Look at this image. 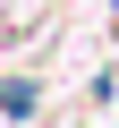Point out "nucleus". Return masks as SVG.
Returning <instances> with one entry per match:
<instances>
[{"instance_id": "1", "label": "nucleus", "mask_w": 119, "mask_h": 128, "mask_svg": "<svg viewBox=\"0 0 119 128\" xmlns=\"http://www.w3.org/2000/svg\"><path fill=\"white\" fill-rule=\"evenodd\" d=\"M43 94H34V77H9V86H0V111H9V120H26Z\"/></svg>"}]
</instances>
